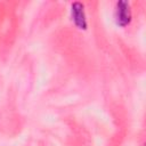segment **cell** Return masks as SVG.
<instances>
[{"label": "cell", "instance_id": "obj_1", "mask_svg": "<svg viewBox=\"0 0 146 146\" xmlns=\"http://www.w3.org/2000/svg\"><path fill=\"white\" fill-rule=\"evenodd\" d=\"M116 24L120 26H127L131 21V11L129 8V3L125 1H119L116 3L115 10Z\"/></svg>", "mask_w": 146, "mask_h": 146}, {"label": "cell", "instance_id": "obj_2", "mask_svg": "<svg viewBox=\"0 0 146 146\" xmlns=\"http://www.w3.org/2000/svg\"><path fill=\"white\" fill-rule=\"evenodd\" d=\"M71 13H72V19H73L74 24L79 29L86 30L87 29V19H86V15H84L83 5L79 1L73 2L71 6Z\"/></svg>", "mask_w": 146, "mask_h": 146}]
</instances>
